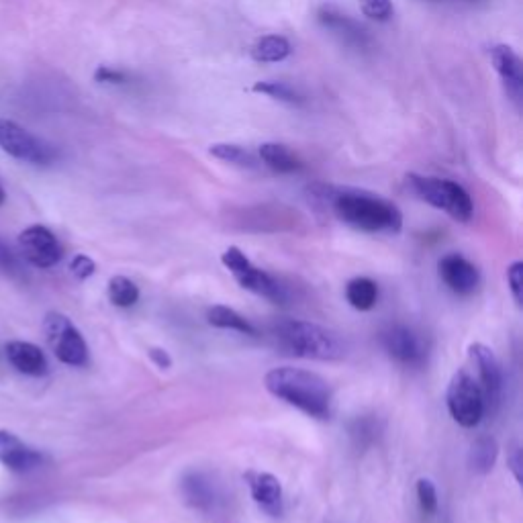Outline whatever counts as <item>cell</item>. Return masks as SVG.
<instances>
[{
  "mask_svg": "<svg viewBox=\"0 0 523 523\" xmlns=\"http://www.w3.org/2000/svg\"><path fill=\"white\" fill-rule=\"evenodd\" d=\"M317 199L325 201L342 223L366 233H399L403 227V215L391 201L368 193L323 186L317 188Z\"/></svg>",
  "mask_w": 523,
  "mask_h": 523,
  "instance_id": "cell-1",
  "label": "cell"
},
{
  "mask_svg": "<svg viewBox=\"0 0 523 523\" xmlns=\"http://www.w3.org/2000/svg\"><path fill=\"white\" fill-rule=\"evenodd\" d=\"M264 387L276 399L297 407L315 419H329L334 411V391L317 372L280 366L264 376Z\"/></svg>",
  "mask_w": 523,
  "mask_h": 523,
  "instance_id": "cell-2",
  "label": "cell"
},
{
  "mask_svg": "<svg viewBox=\"0 0 523 523\" xmlns=\"http://www.w3.org/2000/svg\"><path fill=\"white\" fill-rule=\"evenodd\" d=\"M274 334L284 348L301 358L331 362L342 360L348 352L340 334L311 321L284 319L274 327Z\"/></svg>",
  "mask_w": 523,
  "mask_h": 523,
  "instance_id": "cell-3",
  "label": "cell"
},
{
  "mask_svg": "<svg viewBox=\"0 0 523 523\" xmlns=\"http://www.w3.org/2000/svg\"><path fill=\"white\" fill-rule=\"evenodd\" d=\"M407 184L411 193L417 195L427 205H432L440 211H446L452 219L466 223L474 215V203L466 188L448 178H432V176H419L409 174Z\"/></svg>",
  "mask_w": 523,
  "mask_h": 523,
  "instance_id": "cell-4",
  "label": "cell"
},
{
  "mask_svg": "<svg viewBox=\"0 0 523 523\" xmlns=\"http://www.w3.org/2000/svg\"><path fill=\"white\" fill-rule=\"evenodd\" d=\"M446 405L452 419L462 427H477L487 411L483 391L477 383V378L472 376L466 368L458 370L446 393Z\"/></svg>",
  "mask_w": 523,
  "mask_h": 523,
  "instance_id": "cell-5",
  "label": "cell"
},
{
  "mask_svg": "<svg viewBox=\"0 0 523 523\" xmlns=\"http://www.w3.org/2000/svg\"><path fill=\"white\" fill-rule=\"evenodd\" d=\"M0 150L33 166H50L58 156L54 146L11 119H0Z\"/></svg>",
  "mask_w": 523,
  "mask_h": 523,
  "instance_id": "cell-6",
  "label": "cell"
},
{
  "mask_svg": "<svg viewBox=\"0 0 523 523\" xmlns=\"http://www.w3.org/2000/svg\"><path fill=\"white\" fill-rule=\"evenodd\" d=\"M45 336L60 362L70 366H84L88 362V346L80 331L66 315L50 313L45 317Z\"/></svg>",
  "mask_w": 523,
  "mask_h": 523,
  "instance_id": "cell-7",
  "label": "cell"
},
{
  "mask_svg": "<svg viewBox=\"0 0 523 523\" xmlns=\"http://www.w3.org/2000/svg\"><path fill=\"white\" fill-rule=\"evenodd\" d=\"M19 248L23 258L35 268H52L64 256L58 237L43 225H31L21 231Z\"/></svg>",
  "mask_w": 523,
  "mask_h": 523,
  "instance_id": "cell-8",
  "label": "cell"
},
{
  "mask_svg": "<svg viewBox=\"0 0 523 523\" xmlns=\"http://www.w3.org/2000/svg\"><path fill=\"white\" fill-rule=\"evenodd\" d=\"M468 360L470 366L474 368L472 376L477 378V383L483 391L487 409L495 407L499 403L501 389H503V372L495 352L485 344H472L468 348Z\"/></svg>",
  "mask_w": 523,
  "mask_h": 523,
  "instance_id": "cell-9",
  "label": "cell"
},
{
  "mask_svg": "<svg viewBox=\"0 0 523 523\" xmlns=\"http://www.w3.org/2000/svg\"><path fill=\"white\" fill-rule=\"evenodd\" d=\"M383 346L391 358L407 366L423 364L427 352H430L427 340L407 325H393L383 331Z\"/></svg>",
  "mask_w": 523,
  "mask_h": 523,
  "instance_id": "cell-10",
  "label": "cell"
},
{
  "mask_svg": "<svg viewBox=\"0 0 523 523\" xmlns=\"http://www.w3.org/2000/svg\"><path fill=\"white\" fill-rule=\"evenodd\" d=\"M440 276L456 295H470L479 287V268L460 254H448L440 260Z\"/></svg>",
  "mask_w": 523,
  "mask_h": 523,
  "instance_id": "cell-11",
  "label": "cell"
},
{
  "mask_svg": "<svg viewBox=\"0 0 523 523\" xmlns=\"http://www.w3.org/2000/svg\"><path fill=\"white\" fill-rule=\"evenodd\" d=\"M491 60H493L497 74L503 80V86L511 97V101L519 105L521 94H523V64H521L519 56L509 45H495L491 52Z\"/></svg>",
  "mask_w": 523,
  "mask_h": 523,
  "instance_id": "cell-12",
  "label": "cell"
},
{
  "mask_svg": "<svg viewBox=\"0 0 523 523\" xmlns=\"http://www.w3.org/2000/svg\"><path fill=\"white\" fill-rule=\"evenodd\" d=\"M41 454L19 440L13 432L0 430V464L13 472H29L41 464Z\"/></svg>",
  "mask_w": 523,
  "mask_h": 523,
  "instance_id": "cell-13",
  "label": "cell"
},
{
  "mask_svg": "<svg viewBox=\"0 0 523 523\" xmlns=\"http://www.w3.org/2000/svg\"><path fill=\"white\" fill-rule=\"evenodd\" d=\"M246 481L250 485L252 499L270 515L282 511V485L270 472H248Z\"/></svg>",
  "mask_w": 523,
  "mask_h": 523,
  "instance_id": "cell-14",
  "label": "cell"
},
{
  "mask_svg": "<svg viewBox=\"0 0 523 523\" xmlns=\"http://www.w3.org/2000/svg\"><path fill=\"white\" fill-rule=\"evenodd\" d=\"M317 19L319 23L329 29V31H334L338 33L346 43L350 45H358V47H364L368 43V33L366 29L356 23L352 17L344 15L342 11H338L336 7H331V5H323L317 13Z\"/></svg>",
  "mask_w": 523,
  "mask_h": 523,
  "instance_id": "cell-15",
  "label": "cell"
},
{
  "mask_svg": "<svg viewBox=\"0 0 523 523\" xmlns=\"http://www.w3.org/2000/svg\"><path fill=\"white\" fill-rule=\"evenodd\" d=\"M9 362L27 376H43L47 372V358L35 344L11 342L7 346Z\"/></svg>",
  "mask_w": 523,
  "mask_h": 523,
  "instance_id": "cell-16",
  "label": "cell"
},
{
  "mask_svg": "<svg viewBox=\"0 0 523 523\" xmlns=\"http://www.w3.org/2000/svg\"><path fill=\"white\" fill-rule=\"evenodd\" d=\"M235 280L240 282L246 291H252V293H256V295H260V297H264V299H268L272 303H284V301H287V293H284V289L280 287V284L270 274H266L264 270L256 268L254 264L242 276H237Z\"/></svg>",
  "mask_w": 523,
  "mask_h": 523,
  "instance_id": "cell-17",
  "label": "cell"
},
{
  "mask_svg": "<svg viewBox=\"0 0 523 523\" xmlns=\"http://www.w3.org/2000/svg\"><path fill=\"white\" fill-rule=\"evenodd\" d=\"M182 495L184 501L195 509H211L217 499L213 483L201 472L186 474L182 481Z\"/></svg>",
  "mask_w": 523,
  "mask_h": 523,
  "instance_id": "cell-18",
  "label": "cell"
},
{
  "mask_svg": "<svg viewBox=\"0 0 523 523\" xmlns=\"http://www.w3.org/2000/svg\"><path fill=\"white\" fill-rule=\"evenodd\" d=\"M258 156L266 168L278 174H295L303 170V162L282 144H262Z\"/></svg>",
  "mask_w": 523,
  "mask_h": 523,
  "instance_id": "cell-19",
  "label": "cell"
},
{
  "mask_svg": "<svg viewBox=\"0 0 523 523\" xmlns=\"http://www.w3.org/2000/svg\"><path fill=\"white\" fill-rule=\"evenodd\" d=\"M293 52L291 41L282 35H264L252 47V60L260 64H274L287 60Z\"/></svg>",
  "mask_w": 523,
  "mask_h": 523,
  "instance_id": "cell-20",
  "label": "cell"
},
{
  "mask_svg": "<svg viewBox=\"0 0 523 523\" xmlns=\"http://www.w3.org/2000/svg\"><path fill=\"white\" fill-rule=\"evenodd\" d=\"M207 321H209V325L219 327V329H231V331H240V334H246V336H258V329L244 315H240L229 307H223V305L211 307L207 311Z\"/></svg>",
  "mask_w": 523,
  "mask_h": 523,
  "instance_id": "cell-21",
  "label": "cell"
},
{
  "mask_svg": "<svg viewBox=\"0 0 523 523\" xmlns=\"http://www.w3.org/2000/svg\"><path fill=\"white\" fill-rule=\"evenodd\" d=\"M346 299L358 311L374 309V305L378 301L376 282L370 280V278H364V276L350 280L348 287H346Z\"/></svg>",
  "mask_w": 523,
  "mask_h": 523,
  "instance_id": "cell-22",
  "label": "cell"
},
{
  "mask_svg": "<svg viewBox=\"0 0 523 523\" xmlns=\"http://www.w3.org/2000/svg\"><path fill=\"white\" fill-rule=\"evenodd\" d=\"M499 456V446L493 438H479L477 442L472 444L470 454H468V466L479 472V474H487L493 470L495 462Z\"/></svg>",
  "mask_w": 523,
  "mask_h": 523,
  "instance_id": "cell-23",
  "label": "cell"
},
{
  "mask_svg": "<svg viewBox=\"0 0 523 523\" xmlns=\"http://www.w3.org/2000/svg\"><path fill=\"white\" fill-rule=\"evenodd\" d=\"M209 154L221 162L233 164L237 168H248L254 170L260 166V160L246 148L235 146V144H215L209 148Z\"/></svg>",
  "mask_w": 523,
  "mask_h": 523,
  "instance_id": "cell-24",
  "label": "cell"
},
{
  "mask_svg": "<svg viewBox=\"0 0 523 523\" xmlns=\"http://www.w3.org/2000/svg\"><path fill=\"white\" fill-rule=\"evenodd\" d=\"M109 299L115 307H133L139 301V289L127 276H113L109 280Z\"/></svg>",
  "mask_w": 523,
  "mask_h": 523,
  "instance_id": "cell-25",
  "label": "cell"
},
{
  "mask_svg": "<svg viewBox=\"0 0 523 523\" xmlns=\"http://www.w3.org/2000/svg\"><path fill=\"white\" fill-rule=\"evenodd\" d=\"M254 92L258 94H266L270 99H276L280 103H289V105H301L303 97L301 94L287 82H274V80H264V82H256L252 86Z\"/></svg>",
  "mask_w": 523,
  "mask_h": 523,
  "instance_id": "cell-26",
  "label": "cell"
},
{
  "mask_svg": "<svg viewBox=\"0 0 523 523\" xmlns=\"http://www.w3.org/2000/svg\"><path fill=\"white\" fill-rule=\"evenodd\" d=\"M360 11L370 21L385 23L393 17V0H360Z\"/></svg>",
  "mask_w": 523,
  "mask_h": 523,
  "instance_id": "cell-27",
  "label": "cell"
},
{
  "mask_svg": "<svg viewBox=\"0 0 523 523\" xmlns=\"http://www.w3.org/2000/svg\"><path fill=\"white\" fill-rule=\"evenodd\" d=\"M417 499L425 515H434L438 511V491L430 479L417 481Z\"/></svg>",
  "mask_w": 523,
  "mask_h": 523,
  "instance_id": "cell-28",
  "label": "cell"
},
{
  "mask_svg": "<svg viewBox=\"0 0 523 523\" xmlns=\"http://www.w3.org/2000/svg\"><path fill=\"white\" fill-rule=\"evenodd\" d=\"M221 262L233 274V278L242 276L252 266V262L246 258V254L240 248H227L221 256Z\"/></svg>",
  "mask_w": 523,
  "mask_h": 523,
  "instance_id": "cell-29",
  "label": "cell"
},
{
  "mask_svg": "<svg viewBox=\"0 0 523 523\" xmlns=\"http://www.w3.org/2000/svg\"><path fill=\"white\" fill-rule=\"evenodd\" d=\"M507 282H509L513 301L521 307V303H523V262L517 260L507 268Z\"/></svg>",
  "mask_w": 523,
  "mask_h": 523,
  "instance_id": "cell-30",
  "label": "cell"
},
{
  "mask_svg": "<svg viewBox=\"0 0 523 523\" xmlns=\"http://www.w3.org/2000/svg\"><path fill=\"white\" fill-rule=\"evenodd\" d=\"M0 270L11 274V276L21 274V262L5 240H0Z\"/></svg>",
  "mask_w": 523,
  "mask_h": 523,
  "instance_id": "cell-31",
  "label": "cell"
},
{
  "mask_svg": "<svg viewBox=\"0 0 523 523\" xmlns=\"http://www.w3.org/2000/svg\"><path fill=\"white\" fill-rule=\"evenodd\" d=\"M70 270H72V274H74L76 278L86 280V278H90L94 272H97V264H94L92 258H88V256H84V254H78V256L70 262Z\"/></svg>",
  "mask_w": 523,
  "mask_h": 523,
  "instance_id": "cell-32",
  "label": "cell"
},
{
  "mask_svg": "<svg viewBox=\"0 0 523 523\" xmlns=\"http://www.w3.org/2000/svg\"><path fill=\"white\" fill-rule=\"evenodd\" d=\"M94 80L101 82V84H125L127 82V74L109 66H99V70L94 72Z\"/></svg>",
  "mask_w": 523,
  "mask_h": 523,
  "instance_id": "cell-33",
  "label": "cell"
},
{
  "mask_svg": "<svg viewBox=\"0 0 523 523\" xmlns=\"http://www.w3.org/2000/svg\"><path fill=\"white\" fill-rule=\"evenodd\" d=\"M150 358H152V362H154L158 368H162V370H166V368L172 366V358L168 356L166 350L152 348V350H150Z\"/></svg>",
  "mask_w": 523,
  "mask_h": 523,
  "instance_id": "cell-34",
  "label": "cell"
},
{
  "mask_svg": "<svg viewBox=\"0 0 523 523\" xmlns=\"http://www.w3.org/2000/svg\"><path fill=\"white\" fill-rule=\"evenodd\" d=\"M509 468L513 472L517 485H521V450L519 448H515L513 454L509 456Z\"/></svg>",
  "mask_w": 523,
  "mask_h": 523,
  "instance_id": "cell-35",
  "label": "cell"
},
{
  "mask_svg": "<svg viewBox=\"0 0 523 523\" xmlns=\"http://www.w3.org/2000/svg\"><path fill=\"white\" fill-rule=\"evenodd\" d=\"M5 201H7V195H5V190H3V186H0V207H3V205H5Z\"/></svg>",
  "mask_w": 523,
  "mask_h": 523,
  "instance_id": "cell-36",
  "label": "cell"
}]
</instances>
